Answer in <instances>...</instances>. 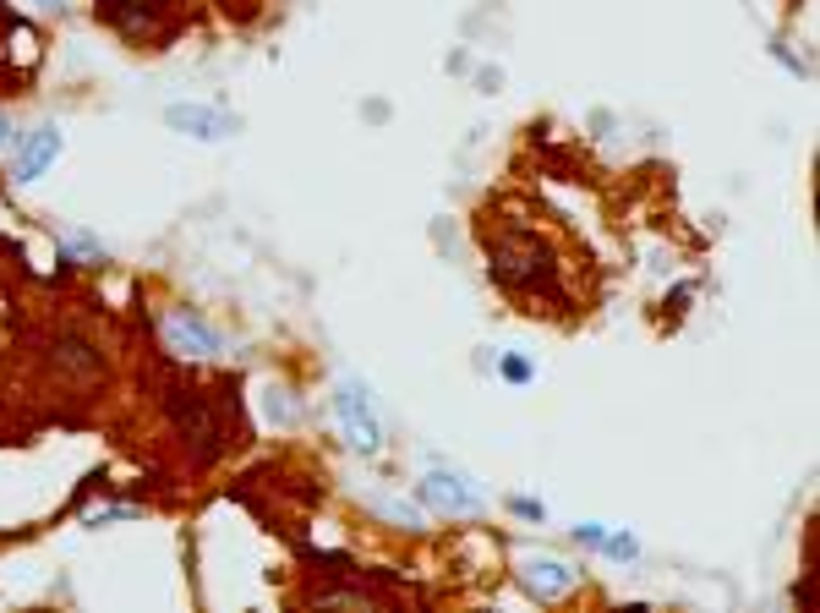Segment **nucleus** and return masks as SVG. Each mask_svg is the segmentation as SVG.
<instances>
[{
    "label": "nucleus",
    "mask_w": 820,
    "mask_h": 613,
    "mask_svg": "<svg viewBox=\"0 0 820 613\" xmlns=\"http://www.w3.org/2000/svg\"><path fill=\"white\" fill-rule=\"evenodd\" d=\"M334 416L345 427V444L361 449V455H378L383 449V416L372 406V389L361 378H339L334 384Z\"/></svg>",
    "instance_id": "nucleus-1"
},
{
    "label": "nucleus",
    "mask_w": 820,
    "mask_h": 613,
    "mask_svg": "<svg viewBox=\"0 0 820 613\" xmlns=\"http://www.w3.org/2000/svg\"><path fill=\"white\" fill-rule=\"evenodd\" d=\"M421 499L432 504V510H443V515H482L487 510V493L476 488L465 471H443V466H432L427 477H421Z\"/></svg>",
    "instance_id": "nucleus-2"
},
{
    "label": "nucleus",
    "mask_w": 820,
    "mask_h": 613,
    "mask_svg": "<svg viewBox=\"0 0 820 613\" xmlns=\"http://www.w3.org/2000/svg\"><path fill=\"white\" fill-rule=\"evenodd\" d=\"M164 126H175L181 137H197V143H225L241 132V115L219 110V104H170Z\"/></svg>",
    "instance_id": "nucleus-3"
},
{
    "label": "nucleus",
    "mask_w": 820,
    "mask_h": 613,
    "mask_svg": "<svg viewBox=\"0 0 820 613\" xmlns=\"http://www.w3.org/2000/svg\"><path fill=\"white\" fill-rule=\"evenodd\" d=\"M170 422L197 444V455H214L219 422L208 416V406H203V395H197V389H170Z\"/></svg>",
    "instance_id": "nucleus-4"
},
{
    "label": "nucleus",
    "mask_w": 820,
    "mask_h": 613,
    "mask_svg": "<svg viewBox=\"0 0 820 613\" xmlns=\"http://www.w3.org/2000/svg\"><path fill=\"white\" fill-rule=\"evenodd\" d=\"M164 340L181 356H219L225 351V334H219L214 323H203L197 312H175V318L164 323Z\"/></svg>",
    "instance_id": "nucleus-5"
},
{
    "label": "nucleus",
    "mask_w": 820,
    "mask_h": 613,
    "mask_svg": "<svg viewBox=\"0 0 820 613\" xmlns=\"http://www.w3.org/2000/svg\"><path fill=\"white\" fill-rule=\"evenodd\" d=\"M61 154V126H33L28 137L17 143V154H11V176L17 181H39L44 165Z\"/></svg>",
    "instance_id": "nucleus-6"
},
{
    "label": "nucleus",
    "mask_w": 820,
    "mask_h": 613,
    "mask_svg": "<svg viewBox=\"0 0 820 613\" xmlns=\"http://www.w3.org/2000/svg\"><path fill=\"white\" fill-rule=\"evenodd\" d=\"M50 356H55V367H66V373H82V378L99 373V351H93V340H88V334H77V329L55 334Z\"/></svg>",
    "instance_id": "nucleus-7"
},
{
    "label": "nucleus",
    "mask_w": 820,
    "mask_h": 613,
    "mask_svg": "<svg viewBox=\"0 0 820 613\" xmlns=\"http://www.w3.org/2000/svg\"><path fill=\"white\" fill-rule=\"evenodd\" d=\"M574 581H580V570H569V564H558V559L525 564V586H531L536 597H564V592H574Z\"/></svg>",
    "instance_id": "nucleus-8"
},
{
    "label": "nucleus",
    "mask_w": 820,
    "mask_h": 613,
    "mask_svg": "<svg viewBox=\"0 0 820 613\" xmlns=\"http://www.w3.org/2000/svg\"><path fill=\"white\" fill-rule=\"evenodd\" d=\"M602 553H607V559H618V564H629V559H640V542L629 537V531H607Z\"/></svg>",
    "instance_id": "nucleus-9"
},
{
    "label": "nucleus",
    "mask_w": 820,
    "mask_h": 613,
    "mask_svg": "<svg viewBox=\"0 0 820 613\" xmlns=\"http://www.w3.org/2000/svg\"><path fill=\"white\" fill-rule=\"evenodd\" d=\"M66 252L82 258V263H99L104 258V247H99V241H88V236H66Z\"/></svg>",
    "instance_id": "nucleus-10"
},
{
    "label": "nucleus",
    "mask_w": 820,
    "mask_h": 613,
    "mask_svg": "<svg viewBox=\"0 0 820 613\" xmlns=\"http://www.w3.org/2000/svg\"><path fill=\"white\" fill-rule=\"evenodd\" d=\"M531 373L536 367L525 362V356H503V378H509V384H531Z\"/></svg>",
    "instance_id": "nucleus-11"
},
{
    "label": "nucleus",
    "mask_w": 820,
    "mask_h": 613,
    "mask_svg": "<svg viewBox=\"0 0 820 613\" xmlns=\"http://www.w3.org/2000/svg\"><path fill=\"white\" fill-rule=\"evenodd\" d=\"M602 537H607L602 520H585V526H574V542H585V548H602Z\"/></svg>",
    "instance_id": "nucleus-12"
},
{
    "label": "nucleus",
    "mask_w": 820,
    "mask_h": 613,
    "mask_svg": "<svg viewBox=\"0 0 820 613\" xmlns=\"http://www.w3.org/2000/svg\"><path fill=\"white\" fill-rule=\"evenodd\" d=\"M514 515H520V520H536V526H542V520H547V504H542V499H514Z\"/></svg>",
    "instance_id": "nucleus-13"
},
{
    "label": "nucleus",
    "mask_w": 820,
    "mask_h": 613,
    "mask_svg": "<svg viewBox=\"0 0 820 613\" xmlns=\"http://www.w3.org/2000/svg\"><path fill=\"white\" fill-rule=\"evenodd\" d=\"M383 515H389V520H405V526H421V515L410 510V504H383Z\"/></svg>",
    "instance_id": "nucleus-14"
},
{
    "label": "nucleus",
    "mask_w": 820,
    "mask_h": 613,
    "mask_svg": "<svg viewBox=\"0 0 820 613\" xmlns=\"http://www.w3.org/2000/svg\"><path fill=\"white\" fill-rule=\"evenodd\" d=\"M476 83H482V94H498V88H503V72H498V66H492V72H482V77H476Z\"/></svg>",
    "instance_id": "nucleus-15"
},
{
    "label": "nucleus",
    "mask_w": 820,
    "mask_h": 613,
    "mask_svg": "<svg viewBox=\"0 0 820 613\" xmlns=\"http://www.w3.org/2000/svg\"><path fill=\"white\" fill-rule=\"evenodd\" d=\"M11 143H17V126H11V115L0 110V148H11Z\"/></svg>",
    "instance_id": "nucleus-16"
},
{
    "label": "nucleus",
    "mask_w": 820,
    "mask_h": 613,
    "mask_svg": "<svg viewBox=\"0 0 820 613\" xmlns=\"http://www.w3.org/2000/svg\"><path fill=\"white\" fill-rule=\"evenodd\" d=\"M33 6H44V11H61V0H33Z\"/></svg>",
    "instance_id": "nucleus-17"
}]
</instances>
